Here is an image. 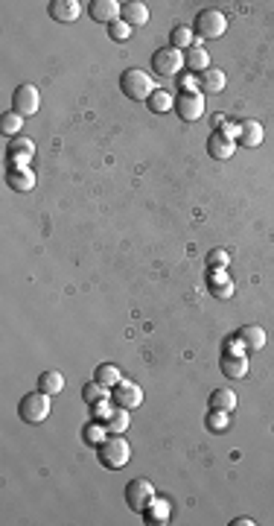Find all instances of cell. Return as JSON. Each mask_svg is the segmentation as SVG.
<instances>
[{
    "label": "cell",
    "instance_id": "cell-1",
    "mask_svg": "<svg viewBox=\"0 0 274 526\" xmlns=\"http://www.w3.org/2000/svg\"><path fill=\"white\" fill-rule=\"evenodd\" d=\"M97 456H100V465H102V468L120 471V468L129 465L132 447H129V442L123 439V433H108V436L97 445Z\"/></svg>",
    "mask_w": 274,
    "mask_h": 526
},
{
    "label": "cell",
    "instance_id": "cell-2",
    "mask_svg": "<svg viewBox=\"0 0 274 526\" xmlns=\"http://www.w3.org/2000/svg\"><path fill=\"white\" fill-rule=\"evenodd\" d=\"M120 91H123L129 100H149L158 91V85H155V79H152L146 71L129 68L123 76H120Z\"/></svg>",
    "mask_w": 274,
    "mask_h": 526
},
{
    "label": "cell",
    "instance_id": "cell-3",
    "mask_svg": "<svg viewBox=\"0 0 274 526\" xmlns=\"http://www.w3.org/2000/svg\"><path fill=\"white\" fill-rule=\"evenodd\" d=\"M18 415H21L23 424H41V421H47V415H50V395L41 392V389L23 395L21 404H18Z\"/></svg>",
    "mask_w": 274,
    "mask_h": 526
},
{
    "label": "cell",
    "instance_id": "cell-4",
    "mask_svg": "<svg viewBox=\"0 0 274 526\" xmlns=\"http://www.w3.org/2000/svg\"><path fill=\"white\" fill-rule=\"evenodd\" d=\"M225 29H228V18L219 9H201L193 24V33L199 39H222Z\"/></svg>",
    "mask_w": 274,
    "mask_h": 526
},
{
    "label": "cell",
    "instance_id": "cell-5",
    "mask_svg": "<svg viewBox=\"0 0 274 526\" xmlns=\"http://www.w3.org/2000/svg\"><path fill=\"white\" fill-rule=\"evenodd\" d=\"M152 500H158V494H155V485H152L149 480L137 477V480H132V482L126 485V506H129L132 512H143Z\"/></svg>",
    "mask_w": 274,
    "mask_h": 526
},
{
    "label": "cell",
    "instance_id": "cell-6",
    "mask_svg": "<svg viewBox=\"0 0 274 526\" xmlns=\"http://www.w3.org/2000/svg\"><path fill=\"white\" fill-rule=\"evenodd\" d=\"M181 68H184V53L175 47H161L155 56H152V71L158 76H178Z\"/></svg>",
    "mask_w": 274,
    "mask_h": 526
},
{
    "label": "cell",
    "instance_id": "cell-7",
    "mask_svg": "<svg viewBox=\"0 0 274 526\" xmlns=\"http://www.w3.org/2000/svg\"><path fill=\"white\" fill-rule=\"evenodd\" d=\"M175 114L184 123H196L199 117H204V94L201 91H181L175 100Z\"/></svg>",
    "mask_w": 274,
    "mask_h": 526
},
{
    "label": "cell",
    "instance_id": "cell-8",
    "mask_svg": "<svg viewBox=\"0 0 274 526\" xmlns=\"http://www.w3.org/2000/svg\"><path fill=\"white\" fill-rule=\"evenodd\" d=\"M38 108H41V94H38V88L29 85V82L18 85L15 94H12V111H18L21 117H33Z\"/></svg>",
    "mask_w": 274,
    "mask_h": 526
},
{
    "label": "cell",
    "instance_id": "cell-9",
    "mask_svg": "<svg viewBox=\"0 0 274 526\" xmlns=\"http://www.w3.org/2000/svg\"><path fill=\"white\" fill-rule=\"evenodd\" d=\"M111 404L132 413L143 404V389L135 380H120L117 386H111Z\"/></svg>",
    "mask_w": 274,
    "mask_h": 526
},
{
    "label": "cell",
    "instance_id": "cell-10",
    "mask_svg": "<svg viewBox=\"0 0 274 526\" xmlns=\"http://www.w3.org/2000/svg\"><path fill=\"white\" fill-rule=\"evenodd\" d=\"M207 152H210V158H216V161H228L233 152H236V141H233V135L231 132H225V129H216L210 138H207Z\"/></svg>",
    "mask_w": 274,
    "mask_h": 526
},
{
    "label": "cell",
    "instance_id": "cell-11",
    "mask_svg": "<svg viewBox=\"0 0 274 526\" xmlns=\"http://www.w3.org/2000/svg\"><path fill=\"white\" fill-rule=\"evenodd\" d=\"M233 339H236L239 348L246 351V354H257V351L265 348V330L260 325H242Z\"/></svg>",
    "mask_w": 274,
    "mask_h": 526
},
{
    "label": "cell",
    "instance_id": "cell-12",
    "mask_svg": "<svg viewBox=\"0 0 274 526\" xmlns=\"http://www.w3.org/2000/svg\"><path fill=\"white\" fill-rule=\"evenodd\" d=\"M219 368L228 380H242L248 375V354L246 351H225Z\"/></svg>",
    "mask_w": 274,
    "mask_h": 526
},
{
    "label": "cell",
    "instance_id": "cell-13",
    "mask_svg": "<svg viewBox=\"0 0 274 526\" xmlns=\"http://www.w3.org/2000/svg\"><path fill=\"white\" fill-rule=\"evenodd\" d=\"M120 12H123V4H117V0H90L88 4V15L97 24L111 26L114 21H120Z\"/></svg>",
    "mask_w": 274,
    "mask_h": 526
},
{
    "label": "cell",
    "instance_id": "cell-14",
    "mask_svg": "<svg viewBox=\"0 0 274 526\" xmlns=\"http://www.w3.org/2000/svg\"><path fill=\"white\" fill-rule=\"evenodd\" d=\"M263 138H265L263 123H257V120H242L239 126H236V135H233L236 146H246V149L260 146V143H263Z\"/></svg>",
    "mask_w": 274,
    "mask_h": 526
},
{
    "label": "cell",
    "instance_id": "cell-15",
    "mask_svg": "<svg viewBox=\"0 0 274 526\" xmlns=\"http://www.w3.org/2000/svg\"><path fill=\"white\" fill-rule=\"evenodd\" d=\"M47 12L58 24H73L82 15V4H79V0H50Z\"/></svg>",
    "mask_w": 274,
    "mask_h": 526
},
{
    "label": "cell",
    "instance_id": "cell-16",
    "mask_svg": "<svg viewBox=\"0 0 274 526\" xmlns=\"http://www.w3.org/2000/svg\"><path fill=\"white\" fill-rule=\"evenodd\" d=\"M6 184L15 193H29L36 188V173L26 170V167H9L6 170Z\"/></svg>",
    "mask_w": 274,
    "mask_h": 526
},
{
    "label": "cell",
    "instance_id": "cell-17",
    "mask_svg": "<svg viewBox=\"0 0 274 526\" xmlns=\"http://www.w3.org/2000/svg\"><path fill=\"white\" fill-rule=\"evenodd\" d=\"M6 156H9V161H12L15 167H23V164H26L29 158L36 156V143L29 141V138H21V135H18V138H15L12 143H9Z\"/></svg>",
    "mask_w": 274,
    "mask_h": 526
},
{
    "label": "cell",
    "instance_id": "cell-18",
    "mask_svg": "<svg viewBox=\"0 0 274 526\" xmlns=\"http://www.w3.org/2000/svg\"><path fill=\"white\" fill-rule=\"evenodd\" d=\"M120 21H126L132 29H140L149 24V6L140 4V0H132V4H123V12H120Z\"/></svg>",
    "mask_w": 274,
    "mask_h": 526
},
{
    "label": "cell",
    "instance_id": "cell-19",
    "mask_svg": "<svg viewBox=\"0 0 274 526\" xmlns=\"http://www.w3.org/2000/svg\"><path fill=\"white\" fill-rule=\"evenodd\" d=\"M225 85H228V76L219 68H207L199 76V91H201V94H222Z\"/></svg>",
    "mask_w": 274,
    "mask_h": 526
},
{
    "label": "cell",
    "instance_id": "cell-20",
    "mask_svg": "<svg viewBox=\"0 0 274 526\" xmlns=\"http://www.w3.org/2000/svg\"><path fill=\"white\" fill-rule=\"evenodd\" d=\"M207 404H210V410L233 413V410H236V392H233V389H228V386H219V389H213V392H210Z\"/></svg>",
    "mask_w": 274,
    "mask_h": 526
},
{
    "label": "cell",
    "instance_id": "cell-21",
    "mask_svg": "<svg viewBox=\"0 0 274 526\" xmlns=\"http://www.w3.org/2000/svg\"><path fill=\"white\" fill-rule=\"evenodd\" d=\"M184 68H190L193 74H204L207 68H210V53L204 50V47H190L187 53H184Z\"/></svg>",
    "mask_w": 274,
    "mask_h": 526
},
{
    "label": "cell",
    "instance_id": "cell-22",
    "mask_svg": "<svg viewBox=\"0 0 274 526\" xmlns=\"http://www.w3.org/2000/svg\"><path fill=\"white\" fill-rule=\"evenodd\" d=\"M102 424H105V430H108V433H126V430H129V424H132L129 410H123V407H111V413L102 418Z\"/></svg>",
    "mask_w": 274,
    "mask_h": 526
},
{
    "label": "cell",
    "instance_id": "cell-23",
    "mask_svg": "<svg viewBox=\"0 0 274 526\" xmlns=\"http://www.w3.org/2000/svg\"><path fill=\"white\" fill-rule=\"evenodd\" d=\"M82 398H85V404H102V400H111V389L108 386H102L100 380H88L85 386H82Z\"/></svg>",
    "mask_w": 274,
    "mask_h": 526
},
{
    "label": "cell",
    "instance_id": "cell-24",
    "mask_svg": "<svg viewBox=\"0 0 274 526\" xmlns=\"http://www.w3.org/2000/svg\"><path fill=\"white\" fill-rule=\"evenodd\" d=\"M210 295H216V298H231L233 295V281L231 278H225V275H219V272H210Z\"/></svg>",
    "mask_w": 274,
    "mask_h": 526
},
{
    "label": "cell",
    "instance_id": "cell-25",
    "mask_svg": "<svg viewBox=\"0 0 274 526\" xmlns=\"http://www.w3.org/2000/svg\"><path fill=\"white\" fill-rule=\"evenodd\" d=\"M38 389L47 392V395H58L65 392V375H58V371H41L38 378Z\"/></svg>",
    "mask_w": 274,
    "mask_h": 526
},
{
    "label": "cell",
    "instance_id": "cell-26",
    "mask_svg": "<svg viewBox=\"0 0 274 526\" xmlns=\"http://www.w3.org/2000/svg\"><path fill=\"white\" fill-rule=\"evenodd\" d=\"M169 47H175V50H181V53H187V50L193 47V29H190V26H175L172 33H169Z\"/></svg>",
    "mask_w": 274,
    "mask_h": 526
},
{
    "label": "cell",
    "instance_id": "cell-27",
    "mask_svg": "<svg viewBox=\"0 0 274 526\" xmlns=\"http://www.w3.org/2000/svg\"><path fill=\"white\" fill-rule=\"evenodd\" d=\"M94 380H100L102 386H117L120 380H123V375H120V368L117 365H111V363H102V365H97V371H94Z\"/></svg>",
    "mask_w": 274,
    "mask_h": 526
},
{
    "label": "cell",
    "instance_id": "cell-28",
    "mask_svg": "<svg viewBox=\"0 0 274 526\" xmlns=\"http://www.w3.org/2000/svg\"><path fill=\"white\" fill-rule=\"evenodd\" d=\"M204 427H207L210 433H225V430H231V413L210 410V413H207V421H204Z\"/></svg>",
    "mask_w": 274,
    "mask_h": 526
},
{
    "label": "cell",
    "instance_id": "cell-29",
    "mask_svg": "<svg viewBox=\"0 0 274 526\" xmlns=\"http://www.w3.org/2000/svg\"><path fill=\"white\" fill-rule=\"evenodd\" d=\"M146 106H149V111L152 114H164V111H169V108H175V100L167 94V91H155L149 100H146Z\"/></svg>",
    "mask_w": 274,
    "mask_h": 526
},
{
    "label": "cell",
    "instance_id": "cell-30",
    "mask_svg": "<svg viewBox=\"0 0 274 526\" xmlns=\"http://www.w3.org/2000/svg\"><path fill=\"white\" fill-rule=\"evenodd\" d=\"M21 126H23V117L18 111H4V114H0V132H4V135L18 138Z\"/></svg>",
    "mask_w": 274,
    "mask_h": 526
},
{
    "label": "cell",
    "instance_id": "cell-31",
    "mask_svg": "<svg viewBox=\"0 0 274 526\" xmlns=\"http://www.w3.org/2000/svg\"><path fill=\"white\" fill-rule=\"evenodd\" d=\"M105 436H108V430H105V424H102L100 418L90 421V424H85V430H82V439H85L88 445H100Z\"/></svg>",
    "mask_w": 274,
    "mask_h": 526
},
{
    "label": "cell",
    "instance_id": "cell-32",
    "mask_svg": "<svg viewBox=\"0 0 274 526\" xmlns=\"http://www.w3.org/2000/svg\"><path fill=\"white\" fill-rule=\"evenodd\" d=\"M167 515H169L167 503H158V500H152V503L143 509V517H146V523H167Z\"/></svg>",
    "mask_w": 274,
    "mask_h": 526
},
{
    "label": "cell",
    "instance_id": "cell-33",
    "mask_svg": "<svg viewBox=\"0 0 274 526\" xmlns=\"http://www.w3.org/2000/svg\"><path fill=\"white\" fill-rule=\"evenodd\" d=\"M231 263V255L225 252V249H213V252H207V266L213 269V272H219V269H225Z\"/></svg>",
    "mask_w": 274,
    "mask_h": 526
},
{
    "label": "cell",
    "instance_id": "cell-34",
    "mask_svg": "<svg viewBox=\"0 0 274 526\" xmlns=\"http://www.w3.org/2000/svg\"><path fill=\"white\" fill-rule=\"evenodd\" d=\"M108 33H111V39H117V41H126V39L132 36V26H129L126 21H114Z\"/></svg>",
    "mask_w": 274,
    "mask_h": 526
},
{
    "label": "cell",
    "instance_id": "cell-35",
    "mask_svg": "<svg viewBox=\"0 0 274 526\" xmlns=\"http://www.w3.org/2000/svg\"><path fill=\"white\" fill-rule=\"evenodd\" d=\"M248 523H254V520H251V517H236V520H233V526H248Z\"/></svg>",
    "mask_w": 274,
    "mask_h": 526
}]
</instances>
